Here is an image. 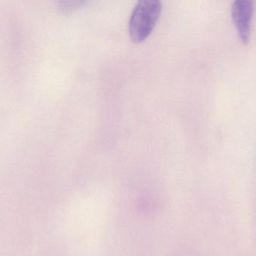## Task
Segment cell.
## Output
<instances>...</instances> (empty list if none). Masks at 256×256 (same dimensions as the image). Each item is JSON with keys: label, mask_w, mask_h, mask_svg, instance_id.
<instances>
[{"label": "cell", "mask_w": 256, "mask_h": 256, "mask_svg": "<svg viewBox=\"0 0 256 256\" xmlns=\"http://www.w3.org/2000/svg\"><path fill=\"white\" fill-rule=\"evenodd\" d=\"M90 0H56L58 10L62 13H70L85 6Z\"/></svg>", "instance_id": "3957f363"}, {"label": "cell", "mask_w": 256, "mask_h": 256, "mask_svg": "<svg viewBox=\"0 0 256 256\" xmlns=\"http://www.w3.org/2000/svg\"><path fill=\"white\" fill-rule=\"evenodd\" d=\"M162 10L161 0H138L129 21L131 40L140 44L152 34Z\"/></svg>", "instance_id": "6da1fadb"}, {"label": "cell", "mask_w": 256, "mask_h": 256, "mask_svg": "<svg viewBox=\"0 0 256 256\" xmlns=\"http://www.w3.org/2000/svg\"><path fill=\"white\" fill-rule=\"evenodd\" d=\"M254 7V0H234L232 8L233 22L240 42L244 45H248L250 39Z\"/></svg>", "instance_id": "7a4b0ae2"}]
</instances>
